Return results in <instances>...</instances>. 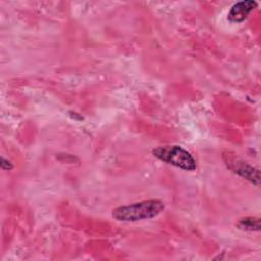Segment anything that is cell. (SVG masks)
I'll list each match as a JSON object with an SVG mask.
<instances>
[{"mask_svg":"<svg viewBox=\"0 0 261 261\" xmlns=\"http://www.w3.org/2000/svg\"><path fill=\"white\" fill-rule=\"evenodd\" d=\"M164 209V203L160 200H146L126 206H120L112 211V217L118 221L135 222L151 219L160 214Z\"/></svg>","mask_w":261,"mask_h":261,"instance_id":"6da1fadb","label":"cell"},{"mask_svg":"<svg viewBox=\"0 0 261 261\" xmlns=\"http://www.w3.org/2000/svg\"><path fill=\"white\" fill-rule=\"evenodd\" d=\"M152 153L157 159L177 168L187 171H194L197 168V162L194 156L180 146H160L155 148Z\"/></svg>","mask_w":261,"mask_h":261,"instance_id":"7a4b0ae2","label":"cell"},{"mask_svg":"<svg viewBox=\"0 0 261 261\" xmlns=\"http://www.w3.org/2000/svg\"><path fill=\"white\" fill-rule=\"evenodd\" d=\"M223 160L229 170H231L233 173L238 174L239 176L247 179L248 181L259 186L260 184V174L259 170L250 165L249 163L245 162L239 157H236L234 155L230 154H224Z\"/></svg>","mask_w":261,"mask_h":261,"instance_id":"3957f363","label":"cell"},{"mask_svg":"<svg viewBox=\"0 0 261 261\" xmlns=\"http://www.w3.org/2000/svg\"><path fill=\"white\" fill-rule=\"evenodd\" d=\"M258 6V2L253 0H245L234 3L229 12L227 13V19L230 22H242L249 14Z\"/></svg>","mask_w":261,"mask_h":261,"instance_id":"277c9868","label":"cell"},{"mask_svg":"<svg viewBox=\"0 0 261 261\" xmlns=\"http://www.w3.org/2000/svg\"><path fill=\"white\" fill-rule=\"evenodd\" d=\"M237 226L240 229L246 230V231H259L260 219L258 217H251V216L244 217L238 221Z\"/></svg>","mask_w":261,"mask_h":261,"instance_id":"5b68a950","label":"cell"},{"mask_svg":"<svg viewBox=\"0 0 261 261\" xmlns=\"http://www.w3.org/2000/svg\"><path fill=\"white\" fill-rule=\"evenodd\" d=\"M0 166L3 170H11L13 168V165L10 161H8L7 159L1 157V161H0Z\"/></svg>","mask_w":261,"mask_h":261,"instance_id":"8992f818","label":"cell"}]
</instances>
